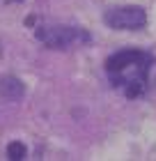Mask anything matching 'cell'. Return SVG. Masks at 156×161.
I'll return each mask as SVG.
<instances>
[{
    "instance_id": "cell-3",
    "label": "cell",
    "mask_w": 156,
    "mask_h": 161,
    "mask_svg": "<svg viewBox=\"0 0 156 161\" xmlns=\"http://www.w3.org/2000/svg\"><path fill=\"white\" fill-rule=\"evenodd\" d=\"M106 25L115 28V30H140L147 23V14L143 7L129 5V7H113L103 14Z\"/></svg>"
},
{
    "instance_id": "cell-4",
    "label": "cell",
    "mask_w": 156,
    "mask_h": 161,
    "mask_svg": "<svg viewBox=\"0 0 156 161\" xmlns=\"http://www.w3.org/2000/svg\"><path fill=\"white\" fill-rule=\"evenodd\" d=\"M23 94H25L23 80H19V78H14V76L0 78V97H3V99H7V101H19Z\"/></svg>"
},
{
    "instance_id": "cell-2",
    "label": "cell",
    "mask_w": 156,
    "mask_h": 161,
    "mask_svg": "<svg viewBox=\"0 0 156 161\" xmlns=\"http://www.w3.org/2000/svg\"><path fill=\"white\" fill-rule=\"evenodd\" d=\"M37 39L44 42L48 48H69L76 46L78 42H87L90 35L83 32L80 28H71V25H46L37 30Z\"/></svg>"
},
{
    "instance_id": "cell-5",
    "label": "cell",
    "mask_w": 156,
    "mask_h": 161,
    "mask_svg": "<svg viewBox=\"0 0 156 161\" xmlns=\"http://www.w3.org/2000/svg\"><path fill=\"white\" fill-rule=\"evenodd\" d=\"M28 154V150H25V145L23 143H19V141H14L7 145V157H9L12 161H21V159H25Z\"/></svg>"
},
{
    "instance_id": "cell-1",
    "label": "cell",
    "mask_w": 156,
    "mask_h": 161,
    "mask_svg": "<svg viewBox=\"0 0 156 161\" xmlns=\"http://www.w3.org/2000/svg\"><path fill=\"white\" fill-rule=\"evenodd\" d=\"M152 58L143 51H120L113 58H108L106 69L113 83L120 87L124 85L126 97H140L145 90V76L149 71Z\"/></svg>"
}]
</instances>
